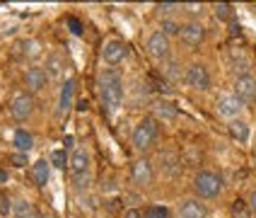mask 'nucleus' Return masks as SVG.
<instances>
[{
	"label": "nucleus",
	"instance_id": "nucleus-16",
	"mask_svg": "<svg viewBox=\"0 0 256 218\" xmlns=\"http://www.w3.org/2000/svg\"><path fill=\"white\" fill-rule=\"evenodd\" d=\"M12 145L17 153H24V155H27L29 150L34 148V136H32L27 129H17L12 136Z\"/></svg>",
	"mask_w": 256,
	"mask_h": 218
},
{
	"label": "nucleus",
	"instance_id": "nucleus-35",
	"mask_svg": "<svg viewBox=\"0 0 256 218\" xmlns=\"http://www.w3.org/2000/svg\"><path fill=\"white\" fill-rule=\"evenodd\" d=\"M8 177H10L8 170H0V184H5V182H8Z\"/></svg>",
	"mask_w": 256,
	"mask_h": 218
},
{
	"label": "nucleus",
	"instance_id": "nucleus-26",
	"mask_svg": "<svg viewBox=\"0 0 256 218\" xmlns=\"http://www.w3.org/2000/svg\"><path fill=\"white\" fill-rule=\"evenodd\" d=\"M12 208H14V203L10 201V196L8 194H0V218L12 216Z\"/></svg>",
	"mask_w": 256,
	"mask_h": 218
},
{
	"label": "nucleus",
	"instance_id": "nucleus-12",
	"mask_svg": "<svg viewBox=\"0 0 256 218\" xmlns=\"http://www.w3.org/2000/svg\"><path fill=\"white\" fill-rule=\"evenodd\" d=\"M179 39L188 49H196V46H200V44L206 42V27L200 22H186V25H182Z\"/></svg>",
	"mask_w": 256,
	"mask_h": 218
},
{
	"label": "nucleus",
	"instance_id": "nucleus-24",
	"mask_svg": "<svg viewBox=\"0 0 256 218\" xmlns=\"http://www.w3.org/2000/svg\"><path fill=\"white\" fill-rule=\"evenodd\" d=\"M20 49H22V54L29 58H34V56H39L42 54V44L36 42V39H27V42H22L20 44Z\"/></svg>",
	"mask_w": 256,
	"mask_h": 218
},
{
	"label": "nucleus",
	"instance_id": "nucleus-17",
	"mask_svg": "<svg viewBox=\"0 0 256 218\" xmlns=\"http://www.w3.org/2000/svg\"><path fill=\"white\" fill-rule=\"evenodd\" d=\"M48 165H51V162H46V160H36V162L32 165V179H34V184H36V187H46L48 174H51Z\"/></svg>",
	"mask_w": 256,
	"mask_h": 218
},
{
	"label": "nucleus",
	"instance_id": "nucleus-32",
	"mask_svg": "<svg viewBox=\"0 0 256 218\" xmlns=\"http://www.w3.org/2000/svg\"><path fill=\"white\" fill-rule=\"evenodd\" d=\"M246 206H249V211H252V216L256 218V189L249 194V199H246Z\"/></svg>",
	"mask_w": 256,
	"mask_h": 218
},
{
	"label": "nucleus",
	"instance_id": "nucleus-5",
	"mask_svg": "<svg viewBox=\"0 0 256 218\" xmlns=\"http://www.w3.org/2000/svg\"><path fill=\"white\" fill-rule=\"evenodd\" d=\"M184 83L191 90L206 92V90H210V73H208V68L203 63H191L184 73Z\"/></svg>",
	"mask_w": 256,
	"mask_h": 218
},
{
	"label": "nucleus",
	"instance_id": "nucleus-25",
	"mask_svg": "<svg viewBox=\"0 0 256 218\" xmlns=\"http://www.w3.org/2000/svg\"><path fill=\"white\" fill-rule=\"evenodd\" d=\"M232 218H254V216H252V211H249L246 201L237 199V201L232 203Z\"/></svg>",
	"mask_w": 256,
	"mask_h": 218
},
{
	"label": "nucleus",
	"instance_id": "nucleus-10",
	"mask_svg": "<svg viewBox=\"0 0 256 218\" xmlns=\"http://www.w3.org/2000/svg\"><path fill=\"white\" fill-rule=\"evenodd\" d=\"M244 104L237 97H234V92L232 95H222V97H218V102H215V112L222 116V119H228V121H234L237 116L242 114Z\"/></svg>",
	"mask_w": 256,
	"mask_h": 218
},
{
	"label": "nucleus",
	"instance_id": "nucleus-30",
	"mask_svg": "<svg viewBox=\"0 0 256 218\" xmlns=\"http://www.w3.org/2000/svg\"><path fill=\"white\" fill-rule=\"evenodd\" d=\"M10 165H12V167H24V165H27V155H24V153H12V155H10Z\"/></svg>",
	"mask_w": 256,
	"mask_h": 218
},
{
	"label": "nucleus",
	"instance_id": "nucleus-2",
	"mask_svg": "<svg viewBox=\"0 0 256 218\" xmlns=\"http://www.w3.org/2000/svg\"><path fill=\"white\" fill-rule=\"evenodd\" d=\"M157 136H160V121H157L155 116H142L140 121L136 124V129L130 133V143L136 150H150L152 145H155Z\"/></svg>",
	"mask_w": 256,
	"mask_h": 218
},
{
	"label": "nucleus",
	"instance_id": "nucleus-14",
	"mask_svg": "<svg viewBox=\"0 0 256 218\" xmlns=\"http://www.w3.org/2000/svg\"><path fill=\"white\" fill-rule=\"evenodd\" d=\"M208 208L200 199H186L179 203V218H206Z\"/></svg>",
	"mask_w": 256,
	"mask_h": 218
},
{
	"label": "nucleus",
	"instance_id": "nucleus-34",
	"mask_svg": "<svg viewBox=\"0 0 256 218\" xmlns=\"http://www.w3.org/2000/svg\"><path fill=\"white\" fill-rule=\"evenodd\" d=\"M68 22H70V27H72V32H75V34H80V32H82V29H80V22H78V20H68Z\"/></svg>",
	"mask_w": 256,
	"mask_h": 218
},
{
	"label": "nucleus",
	"instance_id": "nucleus-18",
	"mask_svg": "<svg viewBox=\"0 0 256 218\" xmlns=\"http://www.w3.org/2000/svg\"><path fill=\"white\" fill-rule=\"evenodd\" d=\"M46 75L48 78H63L66 75V58L58 56V54L46 58Z\"/></svg>",
	"mask_w": 256,
	"mask_h": 218
},
{
	"label": "nucleus",
	"instance_id": "nucleus-8",
	"mask_svg": "<svg viewBox=\"0 0 256 218\" xmlns=\"http://www.w3.org/2000/svg\"><path fill=\"white\" fill-rule=\"evenodd\" d=\"M130 179L136 187H150L152 184V162L148 158H138L130 162Z\"/></svg>",
	"mask_w": 256,
	"mask_h": 218
},
{
	"label": "nucleus",
	"instance_id": "nucleus-22",
	"mask_svg": "<svg viewBox=\"0 0 256 218\" xmlns=\"http://www.w3.org/2000/svg\"><path fill=\"white\" fill-rule=\"evenodd\" d=\"M213 15L218 17V20L228 22V20L234 17V8H232L230 3H218V5H213Z\"/></svg>",
	"mask_w": 256,
	"mask_h": 218
},
{
	"label": "nucleus",
	"instance_id": "nucleus-21",
	"mask_svg": "<svg viewBox=\"0 0 256 218\" xmlns=\"http://www.w3.org/2000/svg\"><path fill=\"white\" fill-rule=\"evenodd\" d=\"M155 114L162 116L164 121H174V119H176V109H174V104H170V102H160V104L155 107Z\"/></svg>",
	"mask_w": 256,
	"mask_h": 218
},
{
	"label": "nucleus",
	"instance_id": "nucleus-3",
	"mask_svg": "<svg viewBox=\"0 0 256 218\" xmlns=\"http://www.w3.org/2000/svg\"><path fill=\"white\" fill-rule=\"evenodd\" d=\"M194 191H196V199H200V201L218 199L222 194V177L213 170H200L194 177Z\"/></svg>",
	"mask_w": 256,
	"mask_h": 218
},
{
	"label": "nucleus",
	"instance_id": "nucleus-33",
	"mask_svg": "<svg viewBox=\"0 0 256 218\" xmlns=\"http://www.w3.org/2000/svg\"><path fill=\"white\" fill-rule=\"evenodd\" d=\"M124 218H142V213L138 208H128L126 213H124Z\"/></svg>",
	"mask_w": 256,
	"mask_h": 218
},
{
	"label": "nucleus",
	"instance_id": "nucleus-1",
	"mask_svg": "<svg viewBox=\"0 0 256 218\" xmlns=\"http://www.w3.org/2000/svg\"><path fill=\"white\" fill-rule=\"evenodd\" d=\"M100 95L109 114H114L124 102V78L116 68H104L100 73Z\"/></svg>",
	"mask_w": 256,
	"mask_h": 218
},
{
	"label": "nucleus",
	"instance_id": "nucleus-36",
	"mask_svg": "<svg viewBox=\"0 0 256 218\" xmlns=\"http://www.w3.org/2000/svg\"><path fill=\"white\" fill-rule=\"evenodd\" d=\"M254 167H256V145H254Z\"/></svg>",
	"mask_w": 256,
	"mask_h": 218
},
{
	"label": "nucleus",
	"instance_id": "nucleus-29",
	"mask_svg": "<svg viewBox=\"0 0 256 218\" xmlns=\"http://www.w3.org/2000/svg\"><path fill=\"white\" fill-rule=\"evenodd\" d=\"M51 162H54L56 167L63 170V167H66V162H70V160L66 158V153H63V150H54V153H51Z\"/></svg>",
	"mask_w": 256,
	"mask_h": 218
},
{
	"label": "nucleus",
	"instance_id": "nucleus-27",
	"mask_svg": "<svg viewBox=\"0 0 256 218\" xmlns=\"http://www.w3.org/2000/svg\"><path fill=\"white\" fill-rule=\"evenodd\" d=\"M176 10H184V5H179V3H162V5H157V13L164 15V17L176 13Z\"/></svg>",
	"mask_w": 256,
	"mask_h": 218
},
{
	"label": "nucleus",
	"instance_id": "nucleus-4",
	"mask_svg": "<svg viewBox=\"0 0 256 218\" xmlns=\"http://www.w3.org/2000/svg\"><path fill=\"white\" fill-rule=\"evenodd\" d=\"M68 170H70V179L75 187L78 189L87 187L90 170H92V158H90L87 148H75V153L70 155V162H68Z\"/></svg>",
	"mask_w": 256,
	"mask_h": 218
},
{
	"label": "nucleus",
	"instance_id": "nucleus-11",
	"mask_svg": "<svg viewBox=\"0 0 256 218\" xmlns=\"http://www.w3.org/2000/svg\"><path fill=\"white\" fill-rule=\"evenodd\" d=\"M128 56V46L124 39H109L102 49V58L106 66H118L124 58Z\"/></svg>",
	"mask_w": 256,
	"mask_h": 218
},
{
	"label": "nucleus",
	"instance_id": "nucleus-20",
	"mask_svg": "<svg viewBox=\"0 0 256 218\" xmlns=\"http://www.w3.org/2000/svg\"><path fill=\"white\" fill-rule=\"evenodd\" d=\"M228 131H230V136L234 138V141H240V143H246L249 141V126H246V121H230V126H228Z\"/></svg>",
	"mask_w": 256,
	"mask_h": 218
},
{
	"label": "nucleus",
	"instance_id": "nucleus-31",
	"mask_svg": "<svg viewBox=\"0 0 256 218\" xmlns=\"http://www.w3.org/2000/svg\"><path fill=\"white\" fill-rule=\"evenodd\" d=\"M184 10H186L188 15H194V17H196V15L203 13V5H196V3H191V5H184Z\"/></svg>",
	"mask_w": 256,
	"mask_h": 218
},
{
	"label": "nucleus",
	"instance_id": "nucleus-15",
	"mask_svg": "<svg viewBox=\"0 0 256 218\" xmlns=\"http://www.w3.org/2000/svg\"><path fill=\"white\" fill-rule=\"evenodd\" d=\"M24 83H27V87L32 90V92H39V90H44V87H46V83H48V75H46V71H44V68H39V66H32V68H27V73H24Z\"/></svg>",
	"mask_w": 256,
	"mask_h": 218
},
{
	"label": "nucleus",
	"instance_id": "nucleus-9",
	"mask_svg": "<svg viewBox=\"0 0 256 218\" xmlns=\"http://www.w3.org/2000/svg\"><path fill=\"white\" fill-rule=\"evenodd\" d=\"M234 97L242 102V104H252L256 100V78L249 73H242L237 80H234Z\"/></svg>",
	"mask_w": 256,
	"mask_h": 218
},
{
	"label": "nucleus",
	"instance_id": "nucleus-28",
	"mask_svg": "<svg viewBox=\"0 0 256 218\" xmlns=\"http://www.w3.org/2000/svg\"><path fill=\"white\" fill-rule=\"evenodd\" d=\"M142 218H167V208H164V206H150V208L142 213Z\"/></svg>",
	"mask_w": 256,
	"mask_h": 218
},
{
	"label": "nucleus",
	"instance_id": "nucleus-19",
	"mask_svg": "<svg viewBox=\"0 0 256 218\" xmlns=\"http://www.w3.org/2000/svg\"><path fill=\"white\" fill-rule=\"evenodd\" d=\"M12 218H42L29 199H17L12 208Z\"/></svg>",
	"mask_w": 256,
	"mask_h": 218
},
{
	"label": "nucleus",
	"instance_id": "nucleus-23",
	"mask_svg": "<svg viewBox=\"0 0 256 218\" xmlns=\"http://www.w3.org/2000/svg\"><path fill=\"white\" fill-rule=\"evenodd\" d=\"M160 32H162L164 37H179V32H182V25H176L174 20L164 17V20H162V25H160Z\"/></svg>",
	"mask_w": 256,
	"mask_h": 218
},
{
	"label": "nucleus",
	"instance_id": "nucleus-6",
	"mask_svg": "<svg viewBox=\"0 0 256 218\" xmlns=\"http://www.w3.org/2000/svg\"><path fill=\"white\" fill-rule=\"evenodd\" d=\"M145 49H148V54L150 58H155V61H167L172 56V44H170V37H164L160 29L152 32L150 37H148V44H145Z\"/></svg>",
	"mask_w": 256,
	"mask_h": 218
},
{
	"label": "nucleus",
	"instance_id": "nucleus-7",
	"mask_svg": "<svg viewBox=\"0 0 256 218\" xmlns=\"http://www.w3.org/2000/svg\"><path fill=\"white\" fill-rule=\"evenodd\" d=\"M34 114V97L27 92H17L10 102V116L14 121H27Z\"/></svg>",
	"mask_w": 256,
	"mask_h": 218
},
{
	"label": "nucleus",
	"instance_id": "nucleus-13",
	"mask_svg": "<svg viewBox=\"0 0 256 218\" xmlns=\"http://www.w3.org/2000/svg\"><path fill=\"white\" fill-rule=\"evenodd\" d=\"M72 102H75V80L68 78L63 85H60V95H58V114H68L72 109Z\"/></svg>",
	"mask_w": 256,
	"mask_h": 218
}]
</instances>
